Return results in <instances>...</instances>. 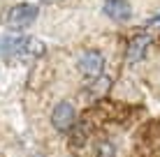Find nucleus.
Here are the masks:
<instances>
[{"instance_id":"obj_1","label":"nucleus","mask_w":160,"mask_h":157,"mask_svg":"<svg viewBox=\"0 0 160 157\" xmlns=\"http://www.w3.org/2000/svg\"><path fill=\"white\" fill-rule=\"evenodd\" d=\"M44 53V44L32 37H16L7 35L0 39V56L5 60H23V58H37Z\"/></svg>"},{"instance_id":"obj_2","label":"nucleus","mask_w":160,"mask_h":157,"mask_svg":"<svg viewBox=\"0 0 160 157\" xmlns=\"http://www.w3.org/2000/svg\"><path fill=\"white\" fill-rule=\"evenodd\" d=\"M37 14H40L37 5H30V2L14 5V7L9 9V14H7V25L12 30H23L37 19Z\"/></svg>"},{"instance_id":"obj_3","label":"nucleus","mask_w":160,"mask_h":157,"mask_svg":"<svg viewBox=\"0 0 160 157\" xmlns=\"http://www.w3.org/2000/svg\"><path fill=\"white\" fill-rule=\"evenodd\" d=\"M77 67H79V72L86 79H98L104 69V58L100 51H86V53H81Z\"/></svg>"},{"instance_id":"obj_4","label":"nucleus","mask_w":160,"mask_h":157,"mask_svg":"<svg viewBox=\"0 0 160 157\" xmlns=\"http://www.w3.org/2000/svg\"><path fill=\"white\" fill-rule=\"evenodd\" d=\"M74 120H77V111L70 102H60L56 104V109L51 113V122L58 132H70L74 127Z\"/></svg>"},{"instance_id":"obj_5","label":"nucleus","mask_w":160,"mask_h":157,"mask_svg":"<svg viewBox=\"0 0 160 157\" xmlns=\"http://www.w3.org/2000/svg\"><path fill=\"white\" fill-rule=\"evenodd\" d=\"M102 12L107 14L112 21H116V23H123V21H128L130 16H132V7H130L128 0H104Z\"/></svg>"},{"instance_id":"obj_6","label":"nucleus","mask_w":160,"mask_h":157,"mask_svg":"<svg viewBox=\"0 0 160 157\" xmlns=\"http://www.w3.org/2000/svg\"><path fill=\"white\" fill-rule=\"evenodd\" d=\"M148 44H151V37H148V35H135V37L130 39L128 48H125V60H128L130 65L139 62L142 58L146 56Z\"/></svg>"},{"instance_id":"obj_7","label":"nucleus","mask_w":160,"mask_h":157,"mask_svg":"<svg viewBox=\"0 0 160 157\" xmlns=\"http://www.w3.org/2000/svg\"><path fill=\"white\" fill-rule=\"evenodd\" d=\"M98 157H114V148H112V143H100Z\"/></svg>"}]
</instances>
